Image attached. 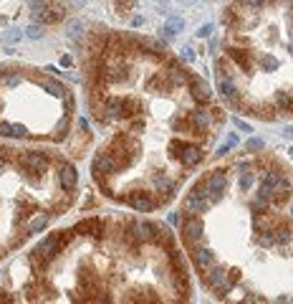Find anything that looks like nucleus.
<instances>
[{"mask_svg":"<svg viewBox=\"0 0 293 304\" xmlns=\"http://www.w3.org/2000/svg\"><path fill=\"white\" fill-rule=\"evenodd\" d=\"M78 170L48 150L0 140V264L73 206Z\"/></svg>","mask_w":293,"mask_h":304,"instance_id":"nucleus-1","label":"nucleus"},{"mask_svg":"<svg viewBox=\"0 0 293 304\" xmlns=\"http://www.w3.org/2000/svg\"><path fill=\"white\" fill-rule=\"evenodd\" d=\"M73 94L63 82H58L53 74L25 68L18 64H0V140L5 142H30L40 140L35 124L30 122V114H40L46 120L48 112H40V102L48 99H66ZM56 124L53 120H48ZM58 134L66 140L71 127L56 124Z\"/></svg>","mask_w":293,"mask_h":304,"instance_id":"nucleus-2","label":"nucleus"},{"mask_svg":"<svg viewBox=\"0 0 293 304\" xmlns=\"http://www.w3.org/2000/svg\"><path fill=\"white\" fill-rule=\"evenodd\" d=\"M213 206H215V203L210 200V196H207V188H205V185L195 188L192 193H190V198L185 200V208H187L190 213H202V210L213 208Z\"/></svg>","mask_w":293,"mask_h":304,"instance_id":"nucleus-3","label":"nucleus"},{"mask_svg":"<svg viewBox=\"0 0 293 304\" xmlns=\"http://www.w3.org/2000/svg\"><path fill=\"white\" fill-rule=\"evenodd\" d=\"M172 150H175V158L182 165H187V168H192V165H197L202 160V152L195 144H172Z\"/></svg>","mask_w":293,"mask_h":304,"instance_id":"nucleus-4","label":"nucleus"},{"mask_svg":"<svg viewBox=\"0 0 293 304\" xmlns=\"http://www.w3.org/2000/svg\"><path fill=\"white\" fill-rule=\"evenodd\" d=\"M225 182H228V178H225V172H223V170H215L210 178L205 180L207 196H210V200H213V203H218V200H220L223 190H225Z\"/></svg>","mask_w":293,"mask_h":304,"instance_id":"nucleus-5","label":"nucleus"},{"mask_svg":"<svg viewBox=\"0 0 293 304\" xmlns=\"http://www.w3.org/2000/svg\"><path fill=\"white\" fill-rule=\"evenodd\" d=\"M281 185H283L281 172H266V178L261 180V188H258V198H261V203H266V200L273 196V190L281 188Z\"/></svg>","mask_w":293,"mask_h":304,"instance_id":"nucleus-6","label":"nucleus"},{"mask_svg":"<svg viewBox=\"0 0 293 304\" xmlns=\"http://www.w3.org/2000/svg\"><path fill=\"white\" fill-rule=\"evenodd\" d=\"M182 234H185L187 241H197V238L202 236V220H200L197 216L187 218V220L182 223Z\"/></svg>","mask_w":293,"mask_h":304,"instance_id":"nucleus-7","label":"nucleus"},{"mask_svg":"<svg viewBox=\"0 0 293 304\" xmlns=\"http://www.w3.org/2000/svg\"><path fill=\"white\" fill-rule=\"evenodd\" d=\"M213 264H215V254L210 248H197L195 251V266L197 269H210Z\"/></svg>","mask_w":293,"mask_h":304,"instance_id":"nucleus-8","label":"nucleus"},{"mask_svg":"<svg viewBox=\"0 0 293 304\" xmlns=\"http://www.w3.org/2000/svg\"><path fill=\"white\" fill-rule=\"evenodd\" d=\"M190 89H192V96H195L197 102H207V99H210V96H213V92H210V86H207V82H202V79H195Z\"/></svg>","mask_w":293,"mask_h":304,"instance_id":"nucleus-9","label":"nucleus"},{"mask_svg":"<svg viewBox=\"0 0 293 304\" xmlns=\"http://www.w3.org/2000/svg\"><path fill=\"white\" fill-rule=\"evenodd\" d=\"M230 56L245 68V71H250L253 68V58H250V54L248 51H240V48H230Z\"/></svg>","mask_w":293,"mask_h":304,"instance_id":"nucleus-10","label":"nucleus"},{"mask_svg":"<svg viewBox=\"0 0 293 304\" xmlns=\"http://www.w3.org/2000/svg\"><path fill=\"white\" fill-rule=\"evenodd\" d=\"M182 26H185V20H182L180 16H172L170 20H167V26H164V33H167V36H175V33L182 30Z\"/></svg>","mask_w":293,"mask_h":304,"instance_id":"nucleus-11","label":"nucleus"},{"mask_svg":"<svg viewBox=\"0 0 293 304\" xmlns=\"http://www.w3.org/2000/svg\"><path fill=\"white\" fill-rule=\"evenodd\" d=\"M218 86H220L223 96H228V99L235 96V86H233V82L228 79V76H218Z\"/></svg>","mask_w":293,"mask_h":304,"instance_id":"nucleus-12","label":"nucleus"},{"mask_svg":"<svg viewBox=\"0 0 293 304\" xmlns=\"http://www.w3.org/2000/svg\"><path fill=\"white\" fill-rule=\"evenodd\" d=\"M192 120H195V124H200V127H207V114L202 112V109H197V112H192Z\"/></svg>","mask_w":293,"mask_h":304,"instance_id":"nucleus-13","label":"nucleus"},{"mask_svg":"<svg viewBox=\"0 0 293 304\" xmlns=\"http://www.w3.org/2000/svg\"><path fill=\"white\" fill-rule=\"evenodd\" d=\"M273 238H276V244H288L291 241V231L288 228H283V231H273Z\"/></svg>","mask_w":293,"mask_h":304,"instance_id":"nucleus-14","label":"nucleus"},{"mask_svg":"<svg viewBox=\"0 0 293 304\" xmlns=\"http://www.w3.org/2000/svg\"><path fill=\"white\" fill-rule=\"evenodd\" d=\"M245 150H248V152H256V150H263V140H258V137H250V140L245 142Z\"/></svg>","mask_w":293,"mask_h":304,"instance_id":"nucleus-15","label":"nucleus"},{"mask_svg":"<svg viewBox=\"0 0 293 304\" xmlns=\"http://www.w3.org/2000/svg\"><path fill=\"white\" fill-rule=\"evenodd\" d=\"M238 185H240V190H248L250 185H253V175H250V172H243L240 180H238Z\"/></svg>","mask_w":293,"mask_h":304,"instance_id":"nucleus-16","label":"nucleus"},{"mask_svg":"<svg viewBox=\"0 0 293 304\" xmlns=\"http://www.w3.org/2000/svg\"><path fill=\"white\" fill-rule=\"evenodd\" d=\"M235 144H238V137L233 134V137H228V142H225V144H223V147L218 150V155H225V152H228L230 147H235Z\"/></svg>","mask_w":293,"mask_h":304,"instance_id":"nucleus-17","label":"nucleus"},{"mask_svg":"<svg viewBox=\"0 0 293 304\" xmlns=\"http://www.w3.org/2000/svg\"><path fill=\"white\" fill-rule=\"evenodd\" d=\"M233 124H235V127H238L240 132H253V127H250L248 122H243L240 117H235V120H233Z\"/></svg>","mask_w":293,"mask_h":304,"instance_id":"nucleus-18","label":"nucleus"},{"mask_svg":"<svg viewBox=\"0 0 293 304\" xmlns=\"http://www.w3.org/2000/svg\"><path fill=\"white\" fill-rule=\"evenodd\" d=\"M276 244V238H273V231H266L263 236H261V246H273Z\"/></svg>","mask_w":293,"mask_h":304,"instance_id":"nucleus-19","label":"nucleus"},{"mask_svg":"<svg viewBox=\"0 0 293 304\" xmlns=\"http://www.w3.org/2000/svg\"><path fill=\"white\" fill-rule=\"evenodd\" d=\"M210 33H213V23H205V26H202V28L197 30V36H200V38H207Z\"/></svg>","mask_w":293,"mask_h":304,"instance_id":"nucleus-20","label":"nucleus"},{"mask_svg":"<svg viewBox=\"0 0 293 304\" xmlns=\"http://www.w3.org/2000/svg\"><path fill=\"white\" fill-rule=\"evenodd\" d=\"M263 66H266V68H268V71H273V68H276V66H278V61H276V58H273V56H263Z\"/></svg>","mask_w":293,"mask_h":304,"instance_id":"nucleus-21","label":"nucleus"},{"mask_svg":"<svg viewBox=\"0 0 293 304\" xmlns=\"http://www.w3.org/2000/svg\"><path fill=\"white\" fill-rule=\"evenodd\" d=\"M278 104H283V106H291V96L281 92V94H278Z\"/></svg>","mask_w":293,"mask_h":304,"instance_id":"nucleus-22","label":"nucleus"},{"mask_svg":"<svg viewBox=\"0 0 293 304\" xmlns=\"http://www.w3.org/2000/svg\"><path fill=\"white\" fill-rule=\"evenodd\" d=\"M243 3H245V6H250V8H261L263 0H243Z\"/></svg>","mask_w":293,"mask_h":304,"instance_id":"nucleus-23","label":"nucleus"},{"mask_svg":"<svg viewBox=\"0 0 293 304\" xmlns=\"http://www.w3.org/2000/svg\"><path fill=\"white\" fill-rule=\"evenodd\" d=\"M167 220H170V226H177V223H180V216H177V213H172Z\"/></svg>","mask_w":293,"mask_h":304,"instance_id":"nucleus-24","label":"nucleus"},{"mask_svg":"<svg viewBox=\"0 0 293 304\" xmlns=\"http://www.w3.org/2000/svg\"><path fill=\"white\" fill-rule=\"evenodd\" d=\"M182 56H185L187 61H192V58H195V54H192V48H185V51H182Z\"/></svg>","mask_w":293,"mask_h":304,"instance_id":"nucleus-25","label":"nucleus"},{"mask_svg":"<svg viewBox=\"0 0 293 304\" xmlns=\"http://www.w3.org/2000/svg\"><path fill=\"white\" fill-rule=\"evenodd\" d=\"M162 3H164V0H162Z\"/></svg>","mask_w":293,"mask_h":304,"instance_id":"nucleus-26","label":"nucleus"}]
</instances>
